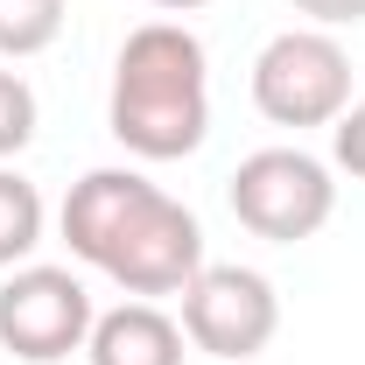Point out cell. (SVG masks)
I'll use <instances>...</instances> for the list:
<instances>
[{
  "mask_svg": "<svg viewBox=\"0 0 365 365\" xmlns=\"http://www.w3.org/2000/svg\"><path fill=\"white\" fill-rule=\"evenodd\" d=\"M113 140L140 162H176L197 155L211 134V78H204V43L182 21H148L120 43L113 63Z\"/></svg>",
  "mask_w": 365,
  "mask_h": 365,
  "instance_id": "1",
  "label": "cell"
},
{
  "mask_svg": "<svg viewBox=\"0 0 365 365\" xmlns=\"http://www.w3.org/2000/svg\"><path fill=\"white\" fill-rule=\"evenodd\" d=\"M232 218L253 232V239H274V246H295V239H317L337 211V182L317 155L302 148H260L246 155L225 182Z\"/></svg>",
  "mask_w": 365,
  "mask_h": 365,
  "instance_id": "2",
  "label": "cell"
},
{
  "mask_svg": "<svg viewBox=\"0 0 365 365\" xmlns=\"http://www.w3.org/2000/svg\"><path fill=\"white\" fill-rule=\"evenodd\" d=\"M253 106L274 127H337L351 106V56L323 29H288L253 63Z\"/></svg>",
  "mask_w": 365,
  "mask_h": 365,
  "instance_id": "3",
  "label": "cell"
},
{
  "mask_svg": "<svg viewBox=\"0 0 365 365\" xmlns=\"http://www.w3.org/2000/svg\"><path fill=\"white\" fill-rule=\"evenodd\" d=\"M91 295L71 267H21L0 281V344L29 365H56L85 351L91 337Z\"/></svg>",
  "mask_w": 365,
  "mask_h": 365,
  "instance_id": "4",
  "label": "cell"
},
{
  "mask_svg": "<svg viewBox=\"0 0 365 365\" xmlns=\"http://www.w3.org/2000/svg\"><path fill=\"white\" fill-rule=\"evenodd\" d=\"M281 330V295L253 267H204L182 288V337L211 359H260Z\"/></svg>",
  "mask_w": 365,
  "mask_h": 365,
  "instance_id": "5",
  "label": "cell"
},
{
  "mask_svg": "<svg viewBox=\"0 0 365 365\" xmlns=\"http://www.w3.org/2000/svg\"><path fill=\"white\" fill-rule=\"evenodd\" d=\"M106 274L127 295H182L204 274V225H197V211L155 190L134 218H127V232L113 239Z\"/></svg>",
  "mask_w": 365,
  "mask_h": 365,
  "instance_id": "6",
  "label": "cell"
},
{
  "mask_svg": "<svg viewBox=\"0 0 365 365\" xmlns=\"http://www.w3.org/2000/svg\"><path fill=\"white\" fill-rule=\"evenodd\" d=\"M148 197H155V182L134 176V169H91L85 182H71V197H63V239H71V253L91 260V267H106L113 239L127 232V218Z\"/></svg>",
  "mask_w": 365,
  "mask_h": 365,
  "instance_id": "7",
  "label": "cell"
},
{
  "mask_svg": "<svg viewBox=\"0 0 365 365\" xmlns=\"http://www.w3.org/2000/svg\"><path fill=\"white\" fill-rule=\"evenodd\" d=\"M91 365H182V323H169L155 302H120L91 323Z\"/></svg>",
  "mask_w": 365,
  "mask_h": 365,
  "instance_id": "8",
  "label": "cell"
},
{
  "mask_svg": "<svg viewBox=\"0 0 365 365\" xmlns=\"http://www.w3.org/2000/svg\"><path fill=\"white\" fill-rule=\"evenodd\" d=\"M36 246H43V197H36L29 176L0 169V267L29 260Z\"/></svg>",
  "mask_w": 365,
  "mask_h": 365,
  "instance_id": "9",
  "label": "cell"
},
{
  "mask_svg": "<svg viewBox=\"0 0 365 365\" xmlns=\"http://www.w3.org/2000/svg\"><path fill=\"white\" fill-rule=\"evenodd\" d=\"M63 29V0H0V56H36Z\"/></svg>",
  "mask_w": 365,
  "mask_h": 365,
  "instance_id": "10",
  "label": "cell"
},
{
  "mask_svg": "<svg viewBox=\"0 0 365 365\" xmlns=\"http://www.w3.org/2000/svg\"><path fill=\"white\" fill-rule=\"evenodd\" d=\"M29 134H36V91L21 85L14 71H0V162L21 155Z\"/></svg>",
  "mask_w": 365,
  "mask_h": 365,
  "instance_id": "11",
  "label": "cell"
},
{
  "mask_svg": "<svg viewBox=\"0 0 365 365\" xmlns=\"http://www.w3.org/2000/svg\"><path fill=\"white\" fill-rule=\"evenodd\" d=\"M330 148H337V169H344L351 182H365V98L337 113V127H330Z\"/></svg>",
  "mask_w": 365,
  "mask_h": 365,
  "instance_id": "12",
  "label": "cell"
},
{
  "mask_svg": "<svg viewBox=\"0 0 365 365\" xmlns=\"http://www.w3.org/2000/svg\"><path fill=\"white\" fill-rule=\"evenodd\" d=\"M295 14H309L323 29H351V21H365V0H295Z\"/></svg>",
  "mask_w": 365,
  "mask_h": 365,
  "instance_id": "13",
  "label": "cell"
},
{
  "mask_svg": "<svg viewBox=\"0 0 365 365\" xmlns=\"http://www.w3.org/2000/svg\"><path fill=\"white\" fill-rule=\"evenodd\" d=\"M155 7H169V14H190V7H204V0H155Z\"/></svg>",
  "mask_w": 365,
  "mask_h": 365,
  "instance_id": "14",
  "label": "cell"
}]
</instances>
